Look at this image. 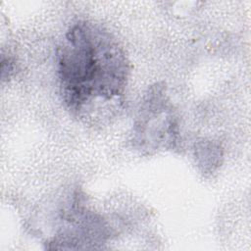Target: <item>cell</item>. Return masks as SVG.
<instances>
[{
  "mask_svg": "<svg viewBox=\"0 0 251 251\" xmlns=\"http://www.w3.org/2000/svg\"><path fill=\"white\" fill-rule=\"evenodd\" d=\"M178 134L177 121L163 88L150 90L141 103L134 124V141L147 152L173 148Z\"/></svg>",
  "mask_w": 251,
  "mask_h": 251,
  "instance_id": "2",
  "label": "cell"
},
{
  "mask_svg": "<svg viewBox=\"0 0 251 251\" xmlns=\"http://www.w3.org/2000/svg\"><path fill=\"white\" fill-rule=\"evenodd\" d=\"M57 67L63 100L80 118L120 102L129 73L119 41L103 26L86 21L66 32L57 51Z\"/></svg>",
  "mask_w": 251,
  "mask_h": 251,
  "instance_id": "1",
  "label": "cell"
}]
</instances>
